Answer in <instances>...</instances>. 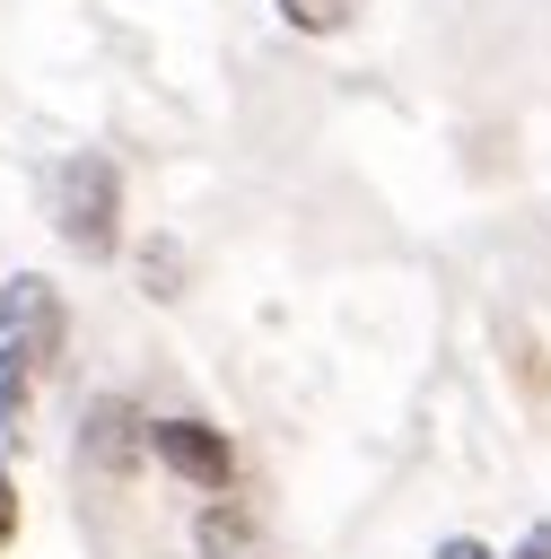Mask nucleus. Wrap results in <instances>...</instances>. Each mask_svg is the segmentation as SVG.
<instances>
[{
	"label": "nucleus",
	"mask_w": 551,
	"mask_h": 559,
	"mask_svg": "<svg viewBox=\"0 0 551 559\" xmlns=\"http://www.w3.org/2000/svg\"><path fill=\"white\" fill-rule=\"evenodd\" d=\"M17 542V489H9V472H0V550Z\"/></svg>",
	"instance_id": "7"
},
{
	"label": "nucleus",
	"mask_w": 551,
	"mask_h": 559,
	"mask_svg": "<svg viewBox=\"0 0 551 559\" xmlns=\"http://www.w3.org/2000/svg\"><path fill=\"white\" fill-rule=\"evenodd\" d=\"M507 559H551V524H534V533H525V542H516Z\"/></svg>",
	"instance_id": "8"
},
{
	"label": "nucleus",
	"mask_w": 551,
	"mask_h": 559,
	"mask_svg": "<svg viewBox=\"0 0 551 559\" xmlns=\"http://www.w3.org/2000/svg\"><path fill=\"white\" fill-rule=\"evenodd\" d=\"M437 559H490V550H481V542L464 533V542H437Z\"/></svg>",
	"instance_id": "9"
},
{
	"label": "nucleus",
	"mask_w": 551,
	"mask_h": 559,
	"mask_svg": "<svg viewBox=\"0 0 551 559\" xmlns=\"http://www.w3.org/2000/svg\"><path fill=\"white\" fill-rule=\"evenodd\" d=\"M149 454H157L184 489H210V498L236 489V445H227L210 419H157V428H149Z\"/></svg>",
	"instance_id": "3"
},
{
	"label": "nucleus",
	"mask_w": 551,
	"mask_h": 559,
	"mask_svg": "<svg viewBox=\"0 0 551 559\" xmlns=\"http://www.w3.org/2000/svg\"><path fill=\"white\" fill-rule=\"evenodd\" d=\"M61 341H70V306L52 280L17 271L0 288V445H26L35 437V402L61 367Z\"/></svg>",
	"instance_id": "1"
},
{
	"label": "nucleus",
	"mask_w": 551,
	"mask_h": 559,
	"mask_svg": "<svg viewBox=\"0 0 551 559\" xmlns=\"http://www.w3.org/2000/svg\"><path fill=\"white\" fill-rule=\"evenodd\" d=\"M280 17H289L297 35H341V26L359 17V0H280Z\"/></svg>",
	"instance_id": "5"
},
{
	"label": "nucleus",
	"mask_w": 551,
	"mask_h": 559,
	"mask_svg": "<svg viewBox=\"0 0 551 559\" xmlns=\"http://www.w3.org/2000/svg\"><path fill=\"white\" fill-rule=\"evenodd\" d=\"M140 454H149L140 411H131L122 393H96V402H87V419H79V463H87L96 480H122V472H140Z\"/></svg>",
	"instance_id": "4"
},
{
	"label": "nucleus",
	"mask_w": 551,
	"mask_h": 559,
	"mask_svg": "<svg viewBox=\"0 0 551 559\" xmlns=\"http://www.w3.org/2000/svg\"><path fill=\"white\" fill-rule=\"evenodd\" d=\"M236 542H245L236 515H210V524H201V550H236Z\"/></svg>",
	"instance_id": "6"
},
{
	"label": "nucleus",
	"mask_w": 551,
	"mask_h": 559,
	"mask_svg": "<svg viewBox=\"0 0 551 559\" xmlns=\"http://www.w3.org/2000/svg\"><path fill=\"white\" fill-rule=\"evenodd\" d=\"M52 227L79 253H114V236H122V175H114V157H96V148L61 157V175H52Z\"/></svg>",
	"instance_id": "2"
}]
</instances>
